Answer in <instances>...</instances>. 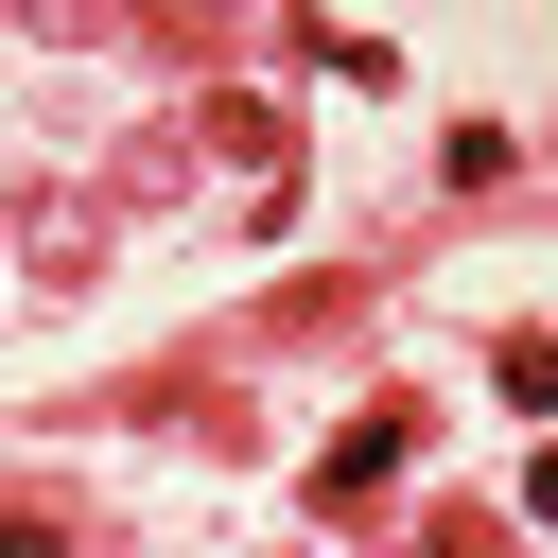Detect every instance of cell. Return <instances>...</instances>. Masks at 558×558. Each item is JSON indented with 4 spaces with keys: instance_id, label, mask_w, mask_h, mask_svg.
<instances>
[{
    "instance_id": "obj_1",
    "label": "cell",
    "mask_w": 558,
    "mask_h": 558,
    "mask_svg": "<svg viewBox=\"0 0 558 558\" xmlns=\"http://www.w3.org/2000/svg\"><path fill=\"white\" fill-rule=\"evenodd\" d=\"M401 453H418V401H366V418L314 453V506H331V523H366V506L401 488Z\"/></svg>"
},
{
    "instance_id": "obj_2",
    "label": "cell",
    "mask_w": 558,
    "mask_h": 558,
    "mask_svg": "<svg viewBox=\"0 0 558 558\" xmlns=\"http://www.w3.org/2000/svg\"><path fill=\"white\" fill-rule=\"evenodd\" d=\"M192 157H244V174H296V122H279L262 87H209V105H192Z\"/></svg>"
},
{
    "instance_id": "obj_3",
    "label": "cell",
    "mask_w": 558,
    "mask_h": 558,
    "mask_svg": "<svg viewBox=\"0 0 558 558\" xmlns=\"http://www.w3.org/2000/svg\"><path fill=\"white\" fill-rule=\"evenodd\" d=\"M105 227H122L105 192H35V209H17V262H35V279H87V262H105Z\"/></svg>"
},
{
    "instance_id": "obj_4",
    "label": "cell",
    "mask_w": 558,
    "mask_h": 558,
    "mask_svg": "<svg viewBox=\"0 0 558 558\" xmlns=\"http://www.w3.org/2000/svg\"><path fill=\"white\" fill-rule=\"evenodd\" d=\"M174 192H192V122H140L105 157V209H174Z\"/></svg>"
},
{
    "instance_id": "obj_5",
    "label": "cell",
    "mask_w": 558,
    "mask_h": 558,
    "mask_svg": "<svg viewBox=\"0 0 558 558\" xmlns=\"http://www.w3.org/2000/svg\"><path fill=\"white\" fill-rule=\"evenodd\" d=\"M506 174H523L506 122H436V192H506Z\"/></svg>"
},
{
    "instance_id": "obj_6",
    "label": "cell",
    "mask_w": 558,
    "mask_h": 558,
    "mask_svg": "<svg viewBox=\"0 0 558 558\" xmlns=\"http://www.w3.org/2000/svg\"><path fill=\"white\" fill-rule=\"evenodd\" d=\"M157 52H244V0H140Z\"/></svg>"
},
{
    "instance_id": "obj_7",
    "label": "cell",
    "mask_w": 558,
    "mask_h": 558,
    "mask_svg": "<svg viewBox=\"0 0 558 558\" xmlns=\"http://www.w3.org/2000/svg\"><path fill=\"white\" fill-rule=\"evenodd\" d=\"M105 17H122V0H17V35H52V52H87Z\"/></svg>"
}]
</instances>
